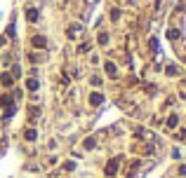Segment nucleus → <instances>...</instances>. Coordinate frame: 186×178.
<instances>
[{
	"label": "nucleus",
	"instance_id": "nucleus-1",
	"mask_svg": "<svg viewBox=\"0 0 186 178\" xmlns=\"http://www.w3.org/2000/svg\"><path fill=\"white\" fill-rule=\"evenodd\" d=\"M104 70L108 73V78H118V68H116V63H113V61H106V63H104Z\"/></svg>",
	"mask_w": 186,
	"mask_h": 178
},
{
	"label": "nucleus",
	"instance_id": "nucleus-2",
	"mask_svg": "<svg viewBox=\"0 0 186 178\" xmlns=\"http://www.w3.org/2000/svg\"><path fill=\"white\" fill-rule=\"evenodd\" d=\"M31 45H33L36 49H43V47H47V40H45L43 35H36V38L31 40Z\"/></svg>",
	"mask_w": 186,
	"mask_h": 178
},
{
	"label": "nucleus",
	"instance_id": "nucleus-3",
	"mask_svg": "<svg viewBox=\"0 0 186 178\" xmlns=\"http://www.w3.org/2000/svg\"><path fill=\"white\" fill-rule=\"evenodd\" d=\"M116 173H118V159H111L106 164V176H116Z\"/></svg>",
	"mask_w": 186,
	"mask_h": 178
},
{
	"label": "nucleus",
	"instance_id": "nucleus-4",
	"mask_svg": "<svg viewBox=\"0 0 186 178\" xmlns=\"http://www.w3.org/2000/svg\"><path fill=\"white\" fill-rule=\"evenodd\" d=\"M101 101H104V94H99V91H92L90 94V103L92 105H99Z\"/></svg>",
	"mask_w": 186,
	"mask_h": 178
},
{
	"label": "nucleus",
	"instance_id": "nucleus-5",
	"mask_svg": "<svg viewBox=\"0 0 186 178\" xmlns=\"http://www.w3.org/2000/svg\"><path fill=\"white\" fill-rule=\"evenodd\" d=\"M38 87H40V82H38L36 78L26 80V89H28V91H38Z\"/></svg>",
	"mask_w": 186,
	"mask_h": 178
},
{
	"label": "nucleus",
	"instance_id": "nucleus-6",
	"mask_svg": "<svg viewBox=\"0 0 186 178\" xmlns=\"http://www.w3.org/2000/svg\"><path fill=\"white\" fill-rule=\"evenodd\" d=\"M26 19L33 21V24L38 21V10H36V7H28V10H26Z\"/></svg>",
	"mask_w": 186,
	"mask_h": 178
},
{
	"label": "nucleus",
	"instance_id": "nucleus-7",
	"mask_svg": "<svg viewBox=\"0 0 186 178\" xmlns=\"http://www.w3.org/2000/svg\"><path fill=\"white\" fill-rule=\"evenodd\" d=\"M165 124H167V129H177V124H179V117H177V115H170Z\"/></svg>",
	"mask_w": 186,
	"mask_h": 178
},
{
	"label": "nucleus",
	"instance_id": "nucleus-8",
	"mask_svg": "<svg viewBox=\"0 0 186 178\" xmlns=\"http://www.w3.org/2000/svg\"><path fill=\"white\" fill-rule=\"evenodd\" d=\"M0 82H2V87H12V82H14V78H12L10 73H5L2 78H0Z\"/></svg>",
	"mask_w": 186,
	"mask_h": 178
},
{
	"label": "nucleus",
	"instance_id": "nucleus-9",
	"mask_svg": "<svg viewBox=\"0 0 186 178\" xmlns=\"http://www.w3.org/2000/svg\"><path fill=\"white\" fill-rule=\"evenodd\" d=\"M165 73L170 75V78H174V75H179V68H177V66H172V63H170V66H165Z\"/></svg>",
	"mask_w": 186,
	"mask_h": 178
},
{
	"label": "nucleus",
	"instance_id": "nucleus-10",
	"mask_svg": "<svg viewBox=\"0 0 186 178\" xmlns=\"http://www.w3.org/2000/svg\"><path fill=\"white\" fill-rule=\"evenodd\" d=\"M24 138H26V141H36V138H38V131H36V129H26Z\"/></svg>",
	"mask_w": 186,
	"mask_h": 178
},
{
	"label": "nucleus",
	"instance_id": "nucleus-11",
	"mask_svg": "<svg viewBox=\"0 0 186 178\" xmlns=\"http://www.w3.org/2000/svg\"><path fill=\"white\" fill-rule=\"evenodd\" d=\"M94 145H97V141H94V138H85V141H83V148H85V150H92Z\"/></svg>",
	"mask_w": 186,
	"mask_h": 178
},
{
	"label": "nucleus",
	"instance_id": "nucleus-12",
	"mask_svg": "<svg viewBox=\"0 0 186 178\" xmlns=\"http://www.w3.org/2000/svg\"><path fill=\"white\" fill-rule=\"evenodd\" d=\"M38 115H40V108H38V105H31V108H28V117L33 120V117H38Z\"/></svg>",
	"mask_w": 186,
	"mask_h": 178
},
{
	"label": "nucleus",
	"instance_id": "nucleus-13",
	"mask_svg": "<svg viewBox=\"0 0 186 178\" xmlns=\"http://www.w3.org/2000/svg\"><path fill=\"white\" fill-rule=\"evenodd\" d=\"M75 33H80V26H78V24L69 26V38H75Z\"/></svg>",
	"mask_w": 186,
	"mask_h": 178
},
{
	"label": "nucleus",
	"instance_id": "nucleus-14",
	"mask_svg": "<svg viewBox=\"0 0 186 178\" xmlns=\"http://www.w3.org/2000/svg\"><path fill=\"white\" fill-rule=\"evenodd\" d=\"M177 38H179V31H177V28H170V31H167V40H177Z\"/></svg>",
	"mask_w": 186,
	"mask_h": 178
},
{
	"label": "nucleus",
	"instance_id": "nucleus-15",
	"mask_svg": "<svg viewBox=\"0 0 186 178\" xmlns=\"http://www.w3.org/2000/svg\"><path fill=\"white\" fill-rule=\"evenodd\" d=\"M97 42H99L101 47H104V45H108V35H106V33H99V40H97Z\"/></svg>",
	"mask_w": 186,
	"mask_h": 178
},
{
	"label": "nucleus",
	"instance_id": "nucleus-16",
	"mask_svg": "<svg viewBox=\"0 0 186 178\" xmlns=\"http://www.w3.org/2000/svg\"><path fill=\"white\" fill-rule=\"evenodd\" d=\"M61 169H64V171H73V169H75V162H71V159H69V162H64V167H61Z\"/></svg>",
	"mask_w": 186,
	"mask_h": 178
},
{
	"label": "nucleus",
	"instance_id": "nucleus-17",
	"mask_svg": "<svg viewBox=\"0 0 186 178\" xmlns=\"http://www.w3.org/2000/svg\"><path fill=\"white\" fill-rule=\"evenodd\" d=\"M149 47H151V52H155V49H158V40H155V38H151Z\"/></svg>",
	"mask_w": 186,
	"mask_h": 178
},
{
	"label": "nucleus",
	"instance_id": "nucleus-18",
	"mask_svg": "<svg viewBox=\"0 0 186 178\" xmlns=\"http://www.w3.org/2000/svg\"><path fill=\"white\" fill-rule=\"evenodd\" d=\"M10 101H12L10 96H0V105H10Z\"/></svg>",
	"mask_w": 186,
	"mask_h": 178
},
{
	"label": "nucleus",
	"instance_id": "nucleus-19",
	"mask_svg": "<svg viewBox=\"0 0 186 178\" xmlns=\"http://www.w3.org/2000/svg\"><path fill=\"white\" fill-rule=\"evenodd\" d=\"M179 94H181V96H186V82H181V87H179Z\"/></svg>",
	"mask_w": 186,
	"mask_h": 178
},
{
	"label": "nucleus",
	"instance_id": "nucleus-20",
	"mask_svg": "<svg viewBox=\"0 0 186 178\" xmlns=\"http://www.w3.org/2000/svg\"><path fill=\"white\" fill-rule=\"evenodd\" d=\"M179 176H186V164H181V167H179Z\"/></svg>",
	"mask_w": 186,
	"mask_h": 178
},
{
	"label": "nucleus",
	"instance_id": "nucleus-21",
	"mask_svg": "<svg viewBox=\"0 0 186 178\" xmlns=\"http://www.w3.org/2000/svg\"><path fill=\"white\" fill-rule=\"evenodd\" d=\"M177 138H186V129H181L179 134H177Z\"/></svg>",
	"mask_w": 186,
	"mask_h": 178
}]
</instances>
